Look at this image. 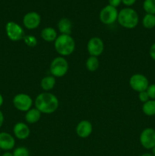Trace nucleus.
Masks as SVG:
<instances>
[{
  "label": "nucleus",
  "mask_w": 155,
  "mask_h": 156,
  "mask_svg": "<svg viewBox=\"0 0 155 156\" xmlns=\"http://www.w3.org/2000/svg\"><path fill=\"white\" fill-rule=\"evenodd\" d=\"M59 106L58 98L47 91L39 94L35 99V107L41 114H52L58 109Z\"/></svg>",
  "instance_id": "f257e3e1"
},
{
  "label": "nucleus",
  "mask_w": 155,
  "mask_h": 156,
  "mask_svg": "<svg viewBox=\"0 0 155 156\" xmlns=\"http://www.w3.org/2000/svg\"><path fill=\"white\" fill-rule=\"evenodd\" d=\"M117 21L122 27L127 29H133L138 24L139 16L135 9L126 7L119 12Z\"/></svg>",
  "instance_id": "f03ea898"
},
{
  "label": "nucleus",
  "mask_w": 155,
  "mask_h": 156,
  "mask_svg": "<svg viewBox=\"0 0 155 156\" xmlns=\"http://www.w3.org/2000/svg\"><path fill=\"white\" fill-rule=\"evenodd\" d=\"M55 49L61 56H70L75 49V41L71 35L60 34L55 41Z\"/></svg>",
  "instance_id": "7ed1b4c3"
},
{
  "label": "nucleus",
  "mask_w": 155,
  "mask_h": 156,
  "mask_svg": "<svg viewBox=\"0 0 155 156\" xmlns=\"http://www.w3.org/2000/svg\"><path fill=\"white\" fill-rule=\"evenodd\" d=\"M68 62L63 56H58L53 59L50 63V70L54 77H63L68 70Z\"/></svg>",
  "instance_id": "20e7f679"
},
{
  "label": "nucleus",
  "mask_w": 155,
  "mask_h": 156,
  "mask_svg": "<svg viewBox=\"0 0 155 156\" xmlns=\"http://www.w3.org/2000/svg\"><path fill=\"white\" fill-rule=\"evenodd\" d=\"M13 105L14 107L16 108L18 111L21 112H27L29 110L31 109V107L33 105V100L31 97L27 94L24 93H20L16 94L13 98Z\"/></svg>",
  "instance_id": "39448f33"
},
{
  "label": "nucleus",
  "mask_w": 155,
  "mask_h": 156,
  "mask_svg": "<svg viewBox=\"0 0 155 156\" xmlns=\"http://www.w3.org/2000/svg\"><path fill=\"white\" fill-rule=\"evenodd\" d=\"M5 32L9 39L12 41H21L25 36L22 27L15 21L7 22L5 24Z\"/></svg>",
  "instance_id": "423d86ee"
},
{
  "label": "nucleus",
  "mask_w": 155,
  "mask_h": 156,
  "mask_svg": "<svg viewBox=\"0 0 155 156\" xmlns=\"http://www.w3.org/2000/svg\"><path fill=\"white\" fill-rule=\"evenodd\" d=\"M118 15L119 12L116 8L108 5L103 8L102 10L100 11L99 18L103 24H106V25H109L117 21Z\"/></svg>",
  "instance_id": "0eeeda50"
},
{
  "label": "nucleus",
  "mask_w": 155,
  "mask_h": 156,
  "mask_svg": "<svg viewBox=\"0 0 155 156\" xmlns=\"http://www.w3.org/2000/svg\"><path fill=\"white\" fill-rule=\"evenodd\" d=\"M129 85L137 92L147 91L149 86V81L145 76L142 74H134L129 79Z\"/></svg>",
  "instance_id": "6e6552de"
},
{
  "label": "nucleus",
  "mask_w": 155,
  "mask_h": 156,
  "mask_svg": "<svg viewBox=\"0 0 155 156\" xmlns=\"http://www.w3.org/2000/svg\"><path fill=\"white\" fill-rule=\"evenodd\" d=\"M140 143L146 149H152L155 146V129L146 128L140 135Z\"/></svg>",
  "instance_id": "1a4fd4ad"
},
{
  "label": "nucleus",
  "mask_w": 155,
  "mask_h": 156,
  "mask_svg": "<svg viewBox=\"0 0 155 156\" xmlns=\"http://www.w3.org/2000/svg\"><path fill=\"white\" fill-rule=\"evenodd\" d=\"M87 50L91 56L96 57L100 56L104 50V44L101 38L98 37L91 38L87 44Z\"/></svg>",
  "instance_id": "9d476101"
},
{
  "label": "nucleus",
  "mask_w": 155,
  "mask_h": 156,
  "mask_svg": "<svg viewBox=\"0 0 155 156\" xmlns=\"http://www.w3.org/2000/svg\"><path fill=\"white\" fill-rule=\"evenodd\" d=\"M41 22V16L36 12H27L23 18V24L29 30H33L39 27Z\"/></svg>",
  "instance_id": "9b49d317"
},
{
  "label": "nucleus",
  "mask_w": 155,
  "mask_h": 156,
  "mask_svg": "<svg viewBox=\"0 0 155 156\" xmlns=\"http://www.w3.org/2000/svg\"><path fill=\"white\" fill-rule=\"evenodd\" d=\"M13 133L15 136L18 140H24L28 138L30 136V130L29 126L23 122H18L14 126Z\"/></svg>",
  "instance_id": "f8f14e48"
},
{
  "label": "nucleus",
  "mask_w": 155,
  "mask_h": 156,
  "mask_svg": "<svg viewBox=\"0 0 155 156\" xmlns=\"http://www.w3.org/2000/svg\"><path fill=\"white\" fill-rule=\"evenodd\" d=\"M15 140L10 133L6 132L0 133V149L1 150L9 151L14 149Z\"/></svg>",
  "instance_id": "ddd939ff"
},
{
  "label": "nucleus",
  "mask_w": 155,
  "mask_h": 156,
  "mask_svg": "<svg viewBox=\"0 0 155 156\" xmlns=\"http://www.w3.org/2000/svg\"><path fill=\"white\" fill-rule=\"evenodd\" d=\"M93 131L92 124L87 120H81L76 126V133L81 138H87Z\"/></svg>",
  "instance_id": "4468645a"
},
{
  "label": "nucleus",
  "mask_w": 155,
  "mask_h": 156,
  "mask_svg": "<svg viewBox=\"0 0 155 156\" xmlns=\"http://www.w3.org/2000/svg\"><path fill=\"white\" fill-rule=\"evenodd\" d=\"M58 29L61 34L71 35V28H72V23L71 20L68 18H62L58 22Z\"/></svg>",
  "instance_id": "2eb2a0df"
},
{
  "label": "nucleus",
  "mask_w": 155,
  "mask_h": 156,
  "mask_svg": "<svg viewBox=\"0 0 155 156\" xmlns=\"http://www.w3.org/2000/svg\"><path fill=\"white\" fill-rule=\"evenodd\" d=\"M40 35L43 40L46 42H53L56 41L58 37L56 30L51 27H44L41 31Z\"/></svg>",
  "instance_id": "dca6fc26"
},
{
  "label": "nucleus",
  "mask_w": 155,
  "mask_h": 156,
  "mask_svg": "<svg viewBox=\"0 0 155 156\" xmlns=\"http://www.w3.org/2000/svg\"><path fill=\"white\" fill-rule=\"evenodd\" d=\"M41 118V112L39 110L35 108H31L28 111L26 112L25 114V120L28 123H36L40 120Z\"/></svg>",
  "instance_id": "f3484780"
},
{
  "label": "nucleus",
  "mask_w": 155,
  "mask_h": 156,
  "mask_svg": "<svg viewBox=\"0 0 155 156\" xmlns=\"http://www.w3.org/2000/svg\"><path fill=\"white\" fill-rule=\"evenodd\" d=\"M56 85V79L53 76H45L40 82V87L43 90L47 91L53 89Z\"/></svg>",
  "instance_id": "a211bd4d"
},
{
  "label": "nucleus",
  "mask_w": 155,
  "mask_h": 156,
  "mask_svg": "<svg viewBox=\"0 0 155 156\" xmlns=\"http://www.w3.org/2000/svg\"><path fill=\"white\" fill-rule=\"evenodd\" d=\"M142 111L145 115L151 117L155 115V100H149L143 104Z\"/></svg>",
  "instance_id": "6ab92c4d"
},
{
  "label": "nucleus",
  "mask_w": 155,
  "mask_h": 156,
  "mask_svg": "<svg viewBox=\"0 0 155 156\" xmlns=\"http://www.w3.org/2000/svg\"><path fill=\"white\" fill-rule=\"evenodd\" d=\"M99 65H100V62H99L98 58L96 56H90L86 61V68L90 72L96 71L99 68Z\"/></svg>",
  "instance_id": "aec40b11"
},
{
  "label": "nucleus",
  "mask_w": 155,
  "mask_h": 156,
  "mask_svg": "<svg viewBox=\"0 0 155 156\" xmlns=\"http://www.w3.org/2000/svg\"><path fill=\"white\" fill-rule=\"evenodd\" d=\"M142 25L147 29H152L155 27V15L146 14L142 19Z\"/></svg>",
  "instance_id": "412c9836"
},
{
  "label": "nucleus",
  "mask_w": 155,
  "mask_h": 156,
  "mask_svg": "<svg viewBox=\"0 0 155 156\" xmlns=\"http://www.w3.org/2000/svg\"><path fill=\"white\" fill-rule=\"evenodd\" d=\"M143 9L146 14L155 15V0H144L143 2Z\"/></svg>",
  "instance_id": "4be33fe9"
},
{
  "label": "nucleus",
  "mask_w": 155,
  "mask_h": 156,
  "mask_svg": "<svg viewBox=\"0 0 155 156\" xmlns=\"http://www.w3.org/2000/svg\"><path fill=\"white\" fill-rule=\"evenodd\" d=\"M23 41H24V44L30 47H34L37 44V40L33 35H27V36H24V38H23Z\"/></svg>",
  "instance_id": "5701e85b"
},
{
  "label": "nucleus",
  "mask_w": 155,
  "mask_h": 156,
  "mask_svg": "<svg viewBox=\"0 0 155 156\" xmlns=\"http://www.w3.org/2000/svg\"><path fill=\"white\" fill-rule=\"evenodd\" d=\"M13 156H30L29 150L25 147H18L14 150Z\"/></svg>",
  "instance_id": "b1692460"
},
{
  "label": "nucleus",
  "mask_w": 155,
  "mask_h": 156,
  "mask_svg": "<svg viewBox=\"0 0 155 156\" xmlns=\"http://www.w3.org/2000/svg\"><path fill=\"white\" fill-rule=\"evenodd\" d=\"M147 92L150 100H155V84L149 85L147 89Z\"/></svg>",
  "instance_id": "393cba45"
},
{
  "label": "nucleus",
  "mask_w": 155,
  "mask_h": 156,
  "mask_svg": "<svg viewBox=\"0 0 155 156\" xmlns=\"http://www.w3.org/2000/svg\"><path fill=\"white\" fill-rule=\"evenodd\" d=\"M138 98H139V100L141 101V102H143V103H145V102H147V101L150 100V98H149L147 91L139 92Z\"/></svg>",
  "instance_id": "a878e982"
},
{
  "label": "nucleus",
  "mask_w": 155,
  "mask_h": 156,
  "mask_svg": "<svg viewBox=\"0 0 155 156\" xmlns=\"http://www.w3.org/2000/svg\"><path fill=\"white\" fill-rule=\"evenodd\" d=\"M149 54L151 59L155 61V43H153L150 47V50H149Z\"/></svg>",
  "instance_id": "bb28decb"
},
{
  "label": "nucleus",
  "mask_w": 155,
  "mask_h": 156,
  "mask_svg": "<svg viewBox=\"0 0 155 156\" xmlns=\"http://www.w3.org/2000/svg\"><path fill=\"white\" fill-rule=\"evenodd\" d=\"M122 3V0H109V5L112 7L117 8Z\"/></svg>",
  "instance_id": "cd10ccee"
},
{
  "label": "nucleus",
  "mask_w": 155,
  "mask_h": 156,
  "mask_svg": "<svg viewBox=\"0 0 155 156\" xmlns=\"http://www.w3.org/2000/svg\"><path fill=\"white\" fill-rule=\"evenodd\" d=\"M137 0H122V3L126 5L127 7H130V6L133 5Z\"/></svg>",
  "instance_id": "c85d7f7f"
},
{
  "label": "nucleus",
  "mask_w": 155,
  "mask_h": 156,
  "mask_svg": "<svg viewBox=\"0 0 155 156\" xmlns=\"http://www.w3.org/2000/svg\"><path fill=\"white\" fill-rule=\"evenodd\" d=\"M4 120H5L4 114H3V113L2 112V111H0V128L2 126L3 123H4Z\"/></svg>",
  "instance_id": "c756f323"
},
{
  "label": "nucleus",
  "mask_w": 155,
  "mask_h": 156,
  "mask_svg": "<svg viewBox=\"0 0 155 156\" xmlns=\"http://www.w3.org/2000/svg\"><path fill=\"white\" fill-rule=\"evenodd\" d=\"M1 156H13V154L10 152H5L2 154Z\"/></svg>",
  "instance_id": "7c9ffc66"
},
{
  "label": "nucleus",
  "mask_w": 155,
  "mask_h": 156,
  "mask_svg": "<svg viewBox=\"0 0 155 156\" xmlns=\"http://www.w3.org/2000/svg\"><path fill=\"white\" fill-rule=\"evenodd\" d=\"M3 103H4V98H3L2 95V94H0V108H1L2 106Z\"/></svg>",
  "instance_id": "2f4dec72"
},
{
  "label": "nucleus",
  "mask_w": 155,
  "mask_h": 156,
  "mask_svg": "<svg viewBox=\"0 0 155 156\" xmlns=\"http://www.w3.org/2000/svg\"><path fill=\"white\" fill-rule=\"evenodd\" d=\"M141 156H153L152 154H150V153H144L143 154V155H141Z\"/></svg>",
  "instance_id": "473e14b6"
},
{
  "label": "nucleus",
  "mask_w": 155,
  "mask_h": 156,
  "mask_svg": "<svg viewBox=\"0 0 155 156\" xmlns=\"http://www.w3.org/2000/svg\"><path fill=\"white\" fill-rule=\"evenodd\" d=\"M152 155L153 156H155V146L152 149Z\"/></svg>",
  "instance_id": "72a5a7b5"
},
{
  "label": "nucleus",
  "mask_w": 155,
  "mask_h": 156,
  "mask_svg": "<svg viewBox=\"0 0 155 156\" xmlns=\"http://www.w3.org/2000/svg\"><path fill=\"white\" fill-rule=\"evenodd\" d=\"M0 156H1V149H0Z\"/></svg>",
  "instance_id": "f704fd0d"
}]
</instances>
